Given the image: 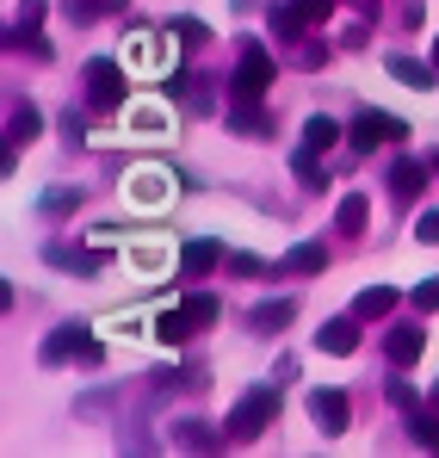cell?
I'll return each mask as SVG.
<instances>
[{"instance_id": "11", "label": "cell", "mask_w": 439, "mask_h": 458, "mask_svg": "<svg viewBox=\"0 0 439 458\" xmlns=\"http://www.w3.org/2000/svg\"><path fill=\"white\" fill-rule=\"evenodd\" d=\"M316 347H322V353H334V360H347V353L359 347V322H353V316L322 322V328H316Z\"/></svg>"}, {"instance_id": "6", "label": "cell", "mask_w": 439, "mask_h": 458, "mask_svg": "<svg viewBox=\"0 0 439 458\" xmlns=\"http://www.w3.org/2000/svg\"><path fill=\"white\" fill-rule=\"evenodd\" d=\"M334 13V0H285V6H273V31L279 38H303L309 25H322Z\"/></svg>"}, {"instance_id": "20", "label": "cell", "mask_w": 439, "mask_h": 458, "mask_svg": "<svg viewBox=\"0 0 439 458\" xmlns=\"http://www.w3.org/2000/svg\"><path fill=\"white\" fill-rule=\"evenodd\" d=\"M409 440L439 453V409H409Z\"/></svg>"}, {"instance_id": "5", "label": "cell", "mask_w": 439, "mask_h": 458, "mask_svg": "<svg viewBox=\"0 0 439 458\" xmlns=\"http://www.w3.org/2000/svg\"><path fill=\"white\" fill-rule=\"evenodd\" d=\"M402 137H409V124H402V118H396V112H359V118H353V131H347V143H353V149H377V143H402Z\"/></svg>"}, {"instance_id": "2", "label": "cell", "mask_w": 439, "mask_h": 458, "mask_svg": "<svg viewBox=\"0 0 439 458\" xmlns=\"http://www.w3.org/2000/svg\"><path fill=\"white\" fill-rule=\"evenodd\" d=\"M124 106H131V81H124V69H118L112 56H93V63H87V112L112 118V112H124Z\"/></svg>"}, {"instance_id": "27", "label": "cell", "mask_w": 439, "mask_h": 458, "mask_svg": "<svg viewBox=\"0 0 439 458\" xmlns=\"http://www.w3.org/2000/svg\"><path fill=\"white\" fill-rule=\"evenodd\" d=\"M186 335H192V328H186V316H180V310H167V316L155 322V341H161V347H180Z\"/></svg>"}, {"instance_id": "38", "label": "cell", "mask_w": 439, "mask_h": 458, "mask_svg": "<svg viewBox=\"0 0 439 458\" xmlns=\"http://www.w3.org/2000/svg\"><path fill=\"white\" fill-rule=\"evenodd\" d=\"M427 161H434V174H439V155H427Z\"/></svg>"}, {"instance_id": "17", "label": "cell", "mask_w": 439, "mask_h": 458, "mask_svg": "<svg viewBox=\"0 0 439 458\" xmlns=\"http://www.w3.org/2000/svg\"><path fill=\"white\" fill-rule=\"evenodd\" d=\"M38 124H44V112H38L31 99H25V106H13V112H6V143H13V149H19V143H31V137H38Z\"/></svg>"}, {"instance_id": "35", "label": "cell", "mask_w": 439, "mask_h": 458, "mask_svg": "<svg viewBox=\"0 0 439 458\" xmlns=\"http://www.w3.org/2000/svg\"><path fill=\"white\" fill-rule=\"evenodd\" d=\"M415 242H439V211H421V224H415Z\"/></svg>"}, {"instance_id": "39", "label": "cell", "mask_w": 439, "mask_h": 458, "mask_svg": "<svg viewBox=\"0 0 439 458\" xmlns=\"http://www.w3.org/2000/svg\"><path fill=\"white\" fill-rule=\"evenodd\" d=\"M434 409H439V384H434Z\"/></svg>"}, {"instance_id": "8", "label": "cell", "mask_w": 439, "mask_h": 458, "mask_svg": "<svg viewBox=\"0 0 439 458\" xmlns=\"http://www.w3.org/2000/svg\"><path fill=\"white\" fill-rule=\"evenodd\" d=\"M161 99L192 106V112H211V87H205V75H192V69H167L161 75Z\"/></svg>"}, {"instance_id": "34", "label": "cell", "mask_w": 439, "mask_h": 458, "mask_svg": "<svg viewBox=\"0 0 439 458\" xmlns=\"http://www.w3.org/2000/svg\"><path fill=\"white\" fill-rule=\"evenodd\" d=\"M390 403H396V409H421V403H415V384H409V378H390Z\"/></svg>"}, {"instance_id": "32", "label": "cell", "mask_w": 439, "mask_h": 458, "mask_svg": "<svg viewBox=\"0 0 439 458\" xmlns=\"http://www.w3.org/2000/svg\"><path fill=\"white\" fill-rule=\"evenodd\" d=\"M229 273H241V279H260V273H266V260H254V254H229Z\"/></svg>"}, {"instance_id": "40", "label": "cell", "mask_w": 439, "mask_h": 458, "mask_svg": "<svg viewBox=\"0 0 439 458\" xmlns=\"http://www.w3.org/2000/svg\"><path fill=\"white\" fill-rule=\"evenodd\" d=\"M371 6H377V0H371Z\"/></svg>"}, {"instance_id": "23", "label": "cell", "mask_w": 439, "mask_h": 458, "mask_svg": "<svg viewBox=\"0 0 439 458\" xmlns=\"http://www.w3.org/2000/svg\"><path fill=\"white\" fill-rule=\"evenodd\" d=\"M328 267V248L322 242H297L291 254H285V273H322Z\"/></svg>"}, {"instance_id": "4", "label": "cell", "mask_w": 439, "mask_h": 458, "mask_svg": "<svg viewBox=\"0 0 439 458\" xmlns=\"http://www.w3.org/2000/svg\"><path fill=\"white\" fill-rule=\"evenodd\" d=\"M69 360H80V366L99 360V341H93L87 322H63V328L44 335V366H69Z\"/></svg>"}, {"instance_id": "14", "label": "cell", "mask_w": 439, "mask_h": 458, "mask_svg": "<svg viewBox=\"0 0 439 458\" xmlns=\"http://www.w3.org/2000/svg\"><path fill=\"white\" fill-rule=\"evenodd\" d=\"M229 131H235V137H266L273 118H266L260 99H235V106H229Z\"/></svg>"}, {"instance_id": "29", "label": "cell", "mask_w": 439, "mask_h": 458, "mask_svg": "<svg viewBox=\"0 0 439 458\" xmlns=\"http://www.w3.org/2000/svg\"><path fill=\"white\" fill-rule=\"evenodd\" d=\"M409 304H415V316H427V310H439V279H421V285L409 292Z\"/></svg>"}, {"instance_id": "26", "label": "cell", "mask_w": 439, "mask_h": 458, "mask_svg": "<svg viewBox=\"0 0 439 458\" xmlns=\"http://www.w3.org/2000/svg\"><path fill=\"white\" fill-rule=\"evenodd\" d=\"M69 19H106V13H124V0H63Z\"/></svg>"}, {"instance_id": "1", "label": "cell", "mask_w": 439, "mask_h": 458, "mask_svg": "<svg viewBox=\"0 0 439 458\" xmlns=\"http://www.w3.org/2000/svg\"><path fill=\"white\" fill-rule=\"evenodd\" d=\"M273 415H279V390H273V384H254V390H241V403L229 409L223 428H229L235 446H254V440L273 428Z\"/></svg>"}, {"instance_id": "37", "label": "cell", "mask_w": 439, "mask_h": 458, "mask_svg": "<svg viewBox=\"0 0 439 458\" xmlns=\"http://www.w3.org/2000/svg\"><path fill=\"white\" fill-rule=\"evenodd\" d=\"M434 69H439V38H434Z\"/></svg>"}, {"instance_id": "16", "label": "cell", "mask_w": 439, "mask_h": 458, "mask_svg": "<svg viewBox=\"0 0 439 458\" xmlns=\"http://www.w3.org/2000/svg\"><path fill=\"white\" fill-rule=\"evenodd\" d=\"M50 267H74V273H99V267H106V248H69V242H50Z\"/></svg>"}, {"instance_id": "12", "label": "cell", "mask_w": 439, "mask_h": 458, "mask_svg": "<svg viewBox=\"0 0 439 458\" xmlns=\"http://www.w3.org/2000/svg\"><path fill=\"white\" fill-rule=\"evenodd\" d=\"M427 353V328H390V341H384V360L402 372V366H415Z\"/></svg>"}, {"instance_id": "15", "label": "cell", "mask_w": 439, "mask_h": 458, "mask_svg": "<svg viewBox=\"0 0 439 458\" xmlns=\"http://www.w3.org/2000/svg\"><path fill=\"white\" fill-rule=\"evenodd\" d=\"M384 69H390V75L402 81V87H415V93H427V87H439V69H434V63H415V56H390Z\"/></svg>"}, {"instance_id": "9", "label": "cell", "mask_w": 439, "mask_h": 458, "mask_svg": "<svg viewBox=\"0 0 439 458\" xmlns=\"http://www.w3.org/2000/svg\"><path fill=\"white\" fill-rule=\"evenodd\" d=\"M217 267H229V254H223V242H211V235H192V242L180 248V273H186V279H205V273H217Z\"/></svg>"}, {"instance_id": "28", "label": "cell", "mask_w": 439, "mask_h": 458, "mask_svg": "<svg viewBox=\"0 0 439 458\" xmlns=\"http://www.w3.org/2000/svg\"><path fill=\"white\" fill-rule=\"evenodd\" d=\"M167 31H173V38H180V44H186V50H198V44H205V38H211V25H205V19H173V25H167Z\"/></svg>"}, {"instance_id": "25", "label": "cell", "mask_w": 439, "mask_h": 458, "mask_svg": "<svg viewBox=\"0 0 439 458\" xmlns=\"http://www.w3.org/2000/svg\"><path fill=\"white\" fill-rule=\"evenodd\" d=\"M366 217H371V205L359 199V192H347V199H341V211H334V229L359 235V229H366Z\"/></svg>"}, {"instance_id": "21", "label": "cell", "mask_w": 439, "mask_h": 458, "mask_svg": "<svg viewBox=\"0 0 439 458\" xmlns=\"http://www.w3.org/2000/svg\"><path fill=\"white\" fill-rule=\"evenodd\" d=\"M291 316H297V304H291V298H273V304H260V310H254L248 322H254L260 335H279V328H285Z\"/></svg>"}, {"instance_id": "13", "label": "cell", "mask_w": 439, "mask_h": 458, "mask_svg": "<svg viewBox=\"0 0 439 458\" xmlns=\"http://www.w3.org/2000/svg\"><path fill=\"white\" fill-rule=\"evenodd\" d=\"M167 192H173V174H167V167H137V174H131V199H137V205H161Z\"/></svg>"}, {"instance_id": "36", "label": "cell", "mask_w": 439, "mask_h": 458, "mask_svg": "<svg viewBox=\"0 0 439 458\" xmlns=\"http://www.w3.org/2000/svg\"><path fill=\"white\" fill-rule=\"evenodd\" d=\"M297 63H303V69H316V63H328V50H322V44H303V50H297Z\"/></svg>"}, {"instance_id": "18", "label": "cell", "mask_w": 439, "mask_h": 458, "mask_svg": "<svg viewBox=\"0 0 439 458\" xmlns=\"http://www.w3.org/2000/svg\"><path fill=\"white\" fill-rule=\"evenodd\" d=\"M180 316H186V328L198 335V328H211V322H217V316H223V304H217V298H211V292H192V298L180 304Z\"/></svg>"}, {"instance_id": "10", "label": "cell", "mask_w": 439, "mask_h": 458, "mask_svg": "<svg viewBox=\"0 0 439 458\" xmlns=\"http://www.w3.org/2000/svg\"><path fill=\"white\" fill-rule=\"evenodd\" d=\"M427 174H434V161H396V167H390V199H396V205H415L421 186H427Z\"/></svg>"}, {"instance_id": "3", "label": "cell", "mask_w": 439, "mask_h": 458, "mask_svg": "<svg viewBox=\"0 0 439 458\" xmlns=\"http://www.w3.org/2000/svg\"><path fill=\"white\" fill-rule=\"evenodd\" d=\"M266 87H273V50L248 38V44L235 50V75H229V99H260Z\"/></svg>"}, {"instance_id": "30", "label": "cell", "mask_w": 439, "mask_h": 458, "mask_svg": "<svg viewBox=\"0 0 439 458\" xmlns=\"http://www.w3.org/2000/svg\"><path fill=\"white\" fill-rule=\"evenodd\" d=\"M131 124H137V137H167V118H161V112H131Z\"/></svg>"}, {"instance_id": "19", "label": "cell", "mask_w": 439, "mask_h": 458, "mask_svg": "<svg viewBox=\"0 0 439 458\" xmlns=\"http://www.w3.org/2000/svg\"><path fill=\"white\" fill-rule=\"evenodd\" d=\"M173 440H180V446H198V453H211V446H223V440H229V428H211V421H186V428H173Z\"/></svg>"}, {"instance_id": "7", "label": "cell", "mask_w": 439, "mask_h": 458, "mask_svg": "<svg viewBox=\"0 0 439 458\" xmlns=\"http://www.w3.org/2000/svg\"><path fill=\"white\" fill-rule=\"evenodd\" d=\"M309 421L334 440V434H347L353 428V403H347V390H309Z\"/></svg>"}, {"instance_id": "24", "label": "cell", "mask_w": 439, "mask_h": 458, "mask_svg": "<svg viewBox=\"0 0 439 458\" xmlns=\"http://www.w3.org/2000/svg\"><path fill=\"white\" fill-rule=\"evenodd\" d=\"M396 310V292L390 285H366L359 298H353V316H390Z\"/></svg>"}, {"instance_id": "31", "label": "cell", "mask_w": 439, "mask_h": 458, "mask_svg": "<svg viewBox=\"0 0 439 458\" xmlns=\"http://www.w3.org/2000/svg\"><path fill=\"white\" fill-rule=\"evenodd\" d=\"M63 137H69V149L87 143V118H80V112H63Z\"/></svg>"}, {"instance_id": "33", "label": "cell", "mask_w": 439, "mask_h": 458, "mask_svg": "<svg viewBox=\"0 0 439 458\" xmlns=\"http://www.w3.org/2000/svg\"><path fill=\"white\" fill-rule=\"evenodd\" d=\"M80 205V192H69V186H56V192H44V211H74Z\"/></svg>"}, {"instance_id": "22", "label": "cell", "mask_w": 439, "mask_h": 458, "mask_svg": "<svg viewBox=\"0 0 439 458\" xmlns=\"http://www.w3.org/2000/svg\"><path fill=\"white\" fill-rule=\"evenodd\" d=\"M334 143H341V124H334V118H322V112H316V118H309V124H303V149L328 155V149H334Z\"/></svg>"}]
</instances>
